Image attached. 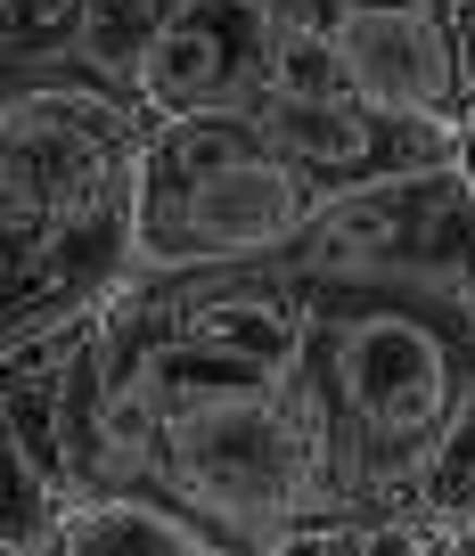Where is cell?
<instances>
[{
    "label": "cell",
    "mask_w": 475,
    "mask_h": 556,
    "mask_svg": "<svg viewBox=\"0 0 475 556\" xmlns=\"http://www.w3.org/2000/svg\"><path fill=\"white\" fill-rule=\"evenodd\" d=\"M140 491L173 500L229 556H271L279 540L328 523L320 458L287 384H213V393L164 401Z\"/></svg>",
    "instance_id": "cell-4"
},
{
    "label": "cell",
    "mask_w": 475,
    "mask_h": 556,
    "mask_svg": "<svg viewBox=\"0 0 475 556\" xmlns=\"http://www.w3.org/2000/svg\"><path fill=\"white\" fill-rule=\"evenodd\" d=\"M254 123L296 156V173L312 180L320 197L377 189V180H410V173H451V164L467 156V131L386 115V106H370V99H320V106L312 99H263Z\"/></svg>",
    "instance_id": "cell-7"
},
{
    "label": "cell",
    "mask_w": 475,
    "mask_h": 556,
    "mask_svg": "<svg viewBox=\"0 0 475 556\" xmlns=\"http://www.w3.org/2000/svg\"><path fill=\"white\" fill-rule=\"evenodd\" d=\"M442 556H475V532H467V540H451V548H442Z\"/></svg>",
    "instance_id": "cell-15"
},
{
    "label": "cell",
    "mask_w": 475,
    "mask_h": 556,
    "mask_svg": "<svg viewBox=\"0 0 475 556\" xmlns=\"http://www.w3.org/2000/svg\"><path fill=\"white\" fill-rule=\"evenodd\" d=\"M312 287H451L475 295V189L467 173H410L377 189L320 197L303 238L271 254Z\"/></svg>",
    "instance_id": "cell-5"
},
{
    "label": "cell",
    "mask_w": 475,
    "mask_h": 556,
    "mask_svg": "<svg viewBox=\"0 0 475 556\" xmlns=\"http://www.w3.org/2000/svg\"><path fill=\"white\" fill-rule=\"evenodd\" d=\"M34 556H229V548L157 491H90L58 516V532Z\"/></svg>",
    "instance_id": "cell-9"
},
{
    "label": "cell",
    "mask_w": 475,
    "mask_h": 556,
    "mask_svg": "<svg viewBox=\"0 0 475 556\" xmlns=\"http://www.w3.org/2000/svg\"><path fill=\"white\" fill-rule=\"evenodd\" d=\"M303 287L287 401L320 458L328 523L410 516L442 434L475 393V295L451 287Z\"/></svg>",
    "instance_id": "cell-2"
},
{
    "label": "cell",
    "mask_w": 475,
    "mask_h": 556,
    "mask_svg": "<svg viewBox=\"0 0 475 556\" xmlns=\"http://www.w3.org/2000/svg\"><path fill=\"white\" fill-rule=\"evenodd\" d=\"M140 90L99 83L90 66L9 74L0 106V336L50 344L107 319L140 278Z\"/></svg>",
    "instance_id": "cell-1"
},
{
    "label": "cell",
    "mask_w": 475,
    "mask_h": 556,
    "mask_svg": "<svg viewBox=\"0 0 475 556\" xmlns=\"http://www.w3.org/2000/svg\"><path fill=\"white\" fill-rule=\"evenodd\" d=\"M328 34L345 50L352 99L386 106L410 123H451L467 131V90L451 50V0H336Z\"/></svg>",
    "instance_id": "cell-8"
},
{
    "label": "cell",
    "mask_w": 475,
    "mask_h": 556,
    "mask_svg": "<svg viewBox=\"0 0 475 556\" xmlns=\"http://www.w3.org/2000/svg\"><path fill=\"white\" fill-rule=\"evenodd\" d=\"M320 189L254 115L157 123L140 156V278L238 270L303 238Z\"/></svg>",
    "instance_id": "cell-3"
},
{
    "label": "cell",
    "mask_w": 475,
    "mask_h": 556,
    "mask_svg": "<svg viewBox=\"0 0 475 556\" xmlns=\"http://www.w3.org/2000/svg\"><path fill=\"white\" fill-rule=\"evenodd\" d=\"M271 99H352L345 50L328 25H279V58H271Z\"/></svg>",
    "instance_id": "cell-12"
},
{
    "label": "cell",
    "mask_w": 475,
    "mask_h": 556,
    "mask_svg": "<svg viewBox=\"0 0 475 556\" xmlns=\"http://www.w3.org/2000/svg\"><path fill=\"white\" fill-rule=\"evenodd\" d=\"M410 523H418L435 548H451V540L475 532V393H467V409H459V426L442 434L435 467L410 491Z\"/></svg>",
    "instance_id": "cell-10"
},
{
    "label": "cell",
    "mask_w": 475,
    "mask_h": 556,
    "mask_svg": "<svg viewBox=\"0 0 475 556\" xmlns=\"http://www.w3.org/2000/svg\"><path fill=\"white\" fill-rule=\"evenodd\" d=\"M271 556H442L410 516H345V523H312V532L279 540Z\"/></svg>",
    "instance_id": "cell-13"
},
{
    "label": "cell",
    "mask_w": 475,
    "mask_h": 556,
    "mask_svg": "<svg viewBox=\"0 0 475 556\" xmlns=\"http://www.w3.org/2000/svg\"><path fill=\"white\" fill-rule=\"evenodd\" d=\"M90 0H9V74L83 66Z\"/></svg>",
    "instance_id": "cell-11"
},
{
    "label": "cell",
    "mask_w": 475,
    "mask_h": 556,
    "mask_svg": "<svg viewBox=\"0 0 475 556\" xmlns=\"http://www.w3.org/2000/svg\"><path fill=\"white\" fill-rule=\"evenodd\" d=\"M328 9H336V0H328Z\"/></svg>",
    "instance_id": "cell-16"
},
{
    "label": "cell",
    "mask_w": 475,
    "mask_h": 556,
    "mask_svg": "<svg viewBox=\"0 0 475 556\" xmlns=\"http://www.w3.org/2000/svg\"><path fill=\"white\" fill-rule=\"evenodd\" d=\"M271 58H279L271 0H189L140 66V106L148 123L254 115L271 99Z\"/></svg>",
    "instance_id": "cell-6"
},
{
    "label": "cell",
    "mask_w": 475,
    "mask_h": 556,
    "mask_svg": "<svg viewBox=\"0 0 475 556\" xmlns=\"http://www.w3.org/2000/svg\"><path fill=\"white\" fill-rule=\"evenodd\" d=\"M451 50H459V90L475 115V0H451Z\"/></svg>",
    "instance_id": "cell-14"
}]
</instances>
